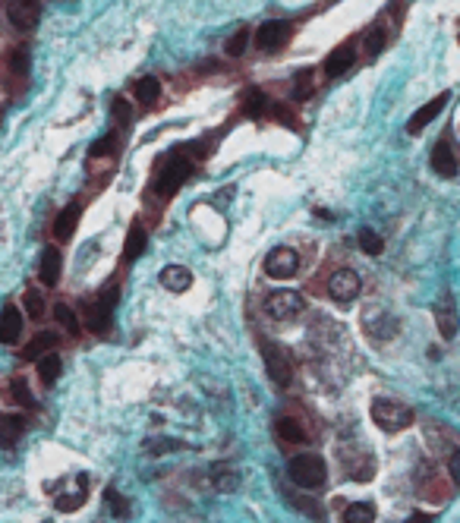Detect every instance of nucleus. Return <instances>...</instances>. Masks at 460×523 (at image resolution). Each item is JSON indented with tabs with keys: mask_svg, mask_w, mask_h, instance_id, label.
Here are the masks:
<instances>
[{
	"mask_svg": "<svg viewBox=\"0 0 460 523\" xmlns=\"http://www.w3.org/2000/svg\"><path fill=\"white\" fill-rule=\"evenodd\" d=\"M262 359H265V369H268L271 382L281 384V388H287L290 378H293V369H290L287 353H284L277 344H271V340H262Z\"/></svg>",
	"mask_w": 460,
	"mask_h": 523,
	"instance_id": "obj_5",
	"label": "nucleus"
},
{
	"mask_svg": "<svg viewBox=\"0 0 460 523\" xmlns=\"http://www.w3.org/2000/svg\"><path fill=\"white\" fill-rule=\"evenodd\" d=\"M208 476H211L214 489H221V491H233V489H237V482H239V473L233 470L227 460H218V463L208 466Z\"/></svg>",
	"mask_w": 460,
	"mask_h": 523,
	"instance_id": "obj_18",
	"label": "nucleus"
},
{
	"mask_svg": "<svg viewBox=\"0 0 460 523\" xmlns=\"http://www.w3.org/2000/svg\"><path fill=\"white\" fill-rule=\"evenodd\" d=\"M60 268H63V256L57 246H48L41 252V265H38V277H41L44 287H54L60 281Z\"/></svg>",
	"mask_w": 460,
	"mask_h": 523,
	"instance_id": "obj_11",
	"label": "nucleus"
},
{
	"mask_svg": "<svg viewBox=\"0 0 460 523\" xmlns=\"http://www.w3.org/2000/svg\"><path fill=\"white\" fill-rule=\"evenodd\" d=\"M447 101H451V95H447V92L435 95V98L428 101V104H422L419 111H416L413 117L407 120V132H413V136H416V132H422V130H426L428 123H432L435 117H438L441 111H445V104H447Z\"/></svg>",
	"mask_w": 460,
	"mask_h": 523,
	"instance_id": "obj_10",
	"label": "nucleus"
},
{
	"mask_svg": "<svg viewBox=\"0 0 460 523\" xmlns=\"http://www.w3.org/2000/svg\"><path fill=\"white\" fill-rule=\"evenodd\" d=\"M10 391H13V400H16L19 407L35 410V394L29 391V382H25V378H13V382H10Z\"/></svg>",
	"mask_w": 460,
	"mask_h": 523,
	"instance_id": "obj_29",
	"label": "nucleus"
},
{
	"mask_svg": "<svg viewBox=\"0 0 460 523\" xmlns=\"http://www.w3.org/2000/svg\"><path fill=\"white\" fill-rule=\"evenodd\" d=\"M353 60H356V54H353V44H340V48L331 50V57L325 60V76H328V79H334V76H344L347 69L353 67Z\"/></svg>",
	"mask_w": 460,
	"mask_h": 523,
	"instance_id": "obj_16",
	"label": "nucleus"
},
{
	"mask_svg": "<svg viewBox=\"0 0 460 523\" xmlns=\"http://www.w3.org/2000/svg\"><path fill=\"white\" fill-rule=\"evenodd\" d=\"M372 419H375V426L382 428V432L394 435L413 422V410L397 403V400H388V397H378V400L372 403Z\"/></svg>",
	"mask_w": 460,
	"mask_h": 523,
	"instance_id": "obj_2",
	"label": "nucleus"
},
{
	"mask_svg": "<svg viewBox=\"0 0 460 523\" xmlns=\"http://www.w3.org/2000/svg\"><path fill=\"white\" fill-rule=\"evenodd\" d=\"M359 290H363V281H359V274L350 271V268L334 271L331 281H328V293H331V300H337V302H353L359 296Z\"/></svg>",
	"mask_w": 460,
	"mask_h": 523,
	"instance_id": "obj_7",
	"label": "nucleus"
},
{
	"mask_svg": "<svg viewBox=\"0 0 460 523\" xmlns=\"http://www.w3.org/2000/svg\"><path fill=\"white\" fill-rule=\"evenodd\" d=\"M54 347H57L54 331H38L35 337L22 347V359H41V356H48V353H54Z\"/></svg>",
	"mask_w": 460,
	"mask_h": 523,
	"instance_id": "obj_17",
	"label": "nucleus"
},
{
	"mask_svg": "<svg viewBox=\"0 0 460 523\" xmlns=\"http://www.w3.org/2000/svg\"><path fill=\"white\" fill-rule=\"evenodd\" d=\"M145 246H148V233H145V227L142 224H132L130 233H126L123 258H126V262H136V258L145 252Z\"/></svg>",
	"mask_w": 460,
	"mask_h": 523,
	"instance_id": "obj_21",
	"label": "nucleus"
},
{
	"mask_svg": "<svg viewBox=\"0 0 460 523\" xmlns=\"http://www.w3.org/2000/svg\"><path fill=\"white\" fill-rule=\"evenodd\" d=\"M85 491H88V485H82L76 495H57V501H54V508L57 510H63V514H69V510H76L82 501H85Z\"/></svg>",
	"mask_w": 460,
	"mask_h": 523,
	"instance_id": "obj_34",
	"label": "nucleus"
},
{
	"mask_svg": "<svg viewBox=\"0 0 460 523\" xmlns=\"http://www.w3.org/2000/svg\"><path fill=\"white\" fill-rule=\"evenodd\" d=\"M447 473H451L454 485H457V489H460V451H454V454H451V463H447Z\"/></svg>",
	"mask_w": 460,
	"mask_h": 523,
	"instance_id": "obj_40",
	"label": "nucleus"
},
{
	"mask_svg": "<svg viewBox=\"0 0 460 523\" xmlns=\"http://www.w3.org/2000/svg\"><path fill=\"white\" fill-rule=\"evenodd\" d=\"M63 372V359L57 356V353H48V356L38 359V378H41L44 384H54L57 378H60Z\"/></svg>",
	"mask_w": 460,
	"mask_h": 523,
	"instance_id": "obj_23",
	"label": "nucleus"
},
{
	"mask_svg": "<svg viewBox=\"0 0 460 523\" xmlns=\"http://www.w3.org/2000/svg\"><path fill=\"white\" fill-rule=\"evenodd\" d=\"M54 319L60 321L69 334H79V319H76V312L67 306V302H54Z\"/></svg>",
	"mask_w": 460,
	"mask_h": 523,
	"instance_id": "obj_30",
	"label": "nucleus"
},
{
	"mask_svg": "<svg viewBox=\"0 0 460 523\" xmlns=\"http://www.w3.org/2000/svg\"><path fill=\"white\" fill-rule=\"evenodd\" d=\"M132 92H136V98L142 101V104H155L158 95H161V82H158L155 76H142V79L136 82V88H132Z\"/></svg>",
	"mask_w": 460,
	"mask_h": 523,
	"instance_id": "obj_25",
	"label": "nucleus"
},
{
	"mask_svg": "<svg viewBox=\"0 0 460 523\" xmlns=\"http://www.w3.org/2000/svg\"><path fill=\"white\" fill-rule=\"evenodd\" d=\"M290 29H293V25H290L287 19H268V22H262V25L256 29V44H258L262 50L281 48V44L290 38Z\"/></svg>",
	"mask_w": 460,
	"mask_h": 523,
	"instance_id": "obj_9",
	"label": "nucleus"
},
{
	"mask_svg": "<svg viewBox=\"0 0 460 523\" xmlns=\"http://www.w3.org/2000/svg\"><path fill=\"white\" fill-rule=\"evenodd\" d=\"M382 48H384V32L372 29L369 35H365V60H375V57L382 54Z\"/></svg>",
	"mask_w": 460,
	"mask_h": 523,
	"instance_id": "obj_36",
	"label": "nucleus"
},
{
	"mask_svg": "<svg viewBox=\"0 0 460 523\" xmlns=\"http://www.w3.org/2000/svg\"><path fill=\"white\" fill-rule=\"evenodd\" d=\"M290 479H293L300 489H321L328 479V466H325V457H319V454H296L293 460H290Z\"/></svg>",
	"mask_w": 460,
	"mask_h": 523,
	"instance_id": "obj_1",
	"label": "nucleus"
},
{
	"mask_svg": "<svg viewBox=\"0 0 460 523\" xmlns=\"http://www.w3.org/2000/svg\"><path fill=\"white\" fill-rule=\"evenodd\" d=\"M410 523H432V517H428V514H416Z\"/></svg>",
	"mask_w": 460,
	"mask_h": 523,
	"instance_id": "obj_42",
	"label": "nucleus"
},
{
	"mask_svg": "<svg viewBox=\"0 0 460 523\" xmlns=\"http://www.w3.org/2000/svg\"><path fill=\"white\" fill-rule=\"evenodd\" d=\"M104 501L111 504V514L117 517V520H123V517H130V498H123L117 489H104Z\"/></svg>",
	"mask_w": 460,
	"mask_h": 523,
	"instance_id": "obj_28",
	"label": "nucleus"
},
{
	"mask_svg": "<svg viewBox=\"0 0 460 523\" xmlns=\"http://www.w3.org/2000/svg\"><path fill=\"white\" fill-rule=\"evenodd\" d=\"M22 306H25V312H29L32 319H41V315H44V296L38 293V290L29 287L22 293Z\"/></svg>",
	"mask_w": 460,
	"mask_h": 523,
	"instance_id": "obj_32",
	"label": "nucleus"
},
{
	"mask_svg": "<svg viewBox=\"0 0 460 523\" xmlns=\"http://www.w3.org/2000/svg\"><path fill=\"white\" fill-rule=\"evenodd\" d=\"M277 435H281L284 441H290V445H300V441H306V432H302V426H300L296 419H290V416L277 419Z\"/></svg>",
	"mask_w": 460,
	"mask_h": 523,
	"instance_id": "obj_27",
	"label": "nucleus"
},
{
	"mask_svg": "<svg viewBox=\"0 0 460 523\" xmlns=\"http://www.w3.org/2000/svg\"><path fill=\"white\" fill-rule=\"evenodd\" d=\"M189 174H193V161H189V158H183V155L167 158V164L161 167V174L155 176V193L164 195V199H170V195H174L176 189L189 180Z\"/></svg>",
	"mask_w": 460,
	"mask_h": 523,
	"instance_id": "obj_3",
	"label": "nucleus"
},
{
	"mask_svg": "<svg viewBox=\"0 0 460 523\" xmlns=\"http://www.w3.org/2000/svg\"><path fill=\"white\" fill-rule=\"evenodd\" d=\"M113 117H117L120 123H130V111H126V101L123 98H113Z\"/></svg>",
	"mask_w": 460,
	"mask_h": 523,
	"instance_id": "obj_41",
	"label": "nucleus"
},
{
	"mask_svg": "<svg viewBox=\"0 0 460 523\" xmlns=\"http://www.w3.org/2000/svg\"><path fill=\"white\" fill-rule=\"evenodd\" d=\"M22 337V312L16 306H4L0 312V344H16Z\"/></svg>",
	"mask_w": 460,
	"mask_h": 523,
	"instance_id": "obj_14",
	"label": "nucleus"
},
{
	"mask_svg": "<svg viewBox=\"0 0 460 523\" xmlns=\"http://www.w3.org/2000/svg\"><path fill=\"white\" fill-rule=\"evenodd\" d=\"M359 246H363V252L365 256H382V237H378L375 230H372V227H363V230H359Z\"/></svg>",
	"mask_w": 460,
	"mask_h": 523,
	"instance_id": "obj_31",
	"label": "nucleus"
},
{
	"mask_svg": "<svg viewBox=\"0 0 460 523\" xmlns=\"http://www.w3.org/2000/svg\"><path fill=\"white\" fill-rule=\"evenodd\" d=\"M265 312L277 321H290L302 312V296L296 293V290H274V293H268V300H265Z\"/></svg>",
	"mask_w": 460,
	"mask_h": 523,
	"instance_id": "obj_4",
	"label": "nucleus"
},
{
	"mask_svg": "<svg viewBox=\"0 0 460 523\" xmlns=\"http://www.w3.org/2000/svg\"><path fill=\"white\" fill-rule=\"evenodd\" d=\"M312 92V69H302V73H296V85H293V98L302 101L306 95Z\"/></svg>",
	"mask_w": 460,
	"mask_h": 523,
	"instance_id": "obj_38",
	"label": "nucleus"
},
{
	"mask_svg": "<svg viewBox=\"0 0 460 523\" xmlns=\"http://www.w3.org/2000/svg\"><path fill=\"white\" fill-rule=\"evenodd\" d=\"M432 315H435V325H438L441 337L451 340L454 334H457V309H451L447 302H438V306L432 309Z\"/></svg>",
	"mask_w": 460,
	"mask_h": 523,
	"instance_id": "obj_22",
	"label": "nucleus"
},
{
	"mask_svg": "<svg viewBox=\"0 0 460 523\" xmlns=\"http://www.w3.org/2000/svg\"><path fill=\"white\" fill-rule=\"evenodd\" d=\"M117 287H111L107 293H101L95 302H88L85 309V325L92 328V331H104L107 325H111V315H113V306H117Z\"/></svg>",
	"mask_w": 460,
	"mask_h": 523,
	"instance_id": "obj_6",
	"label": "nucleus"
},
{
	"mask_svg": "<svg viewBox=\"0 0 460 523\" xmlns=\"http://www.w3.org/2000/svg\"><path fill=\"white\" fill-rule=\"evenodd\" d=\"M246 44H249V32L246 29H237V35L230 38V41H227V54L230 57H243V50H246Z\"/></svg>",
	"mask_w": 460,
	"mask_h": 523,
	"instance_id": "obj_37",
	"label": "nucleus"
},
{
	"mask_svg": "<svg viewBox=\"0 0 460 523\" xmlns=\"http://www.w3.org/2000/svg\"><path fill=\"white\" fill-rule=\"evenodd\" d=\"M145 454H155V457H161V454H167V451H180V441H174V438H151V441H145Z\"/></svg>",
	"mask_w": 460,
	"mask_h": 523,
	"instance_id": "obj_33",
	"label": "nucleus"
},
{
	"mask_svg": "<svg viewBox=\"0 0 460 523\" xmlns=\"http://www.w3.org/2000/svg\"><path fill=\"white\" fill-rule=\"evenodd\" d=\"M158 281L167 290H174V293H183V290L193 287V271H189L186 265H167V268H161Z\"/></svg>",
	"mask_w": 460,
	"mask_h": 523,
	"instance_id": "obj_15",
	"label": "nucleus"
},
{
	"mask_svg": "<svg viewBox=\"0 0 460 523\" xmlns=\"http://www.w3.org/2000/svg\"><path fill=\"white\" fill-rule=\"evenodd\" d=\"M340 523H375V508L369 501H356L350 508H344Z\"/></svg>",
	"mask_w": 460,
	"mask_h": 523,
	"instance_id": "obj_24",
	"label": "nucleus"
},
{
	"mask_svg": "<svg viewBox=\"0 0 460 523\" xmlns=\"http://www.w3.org/2000/svg\"><path fill=\"white\" fill-rule=\"evenodd\" d=\"M111 151H113V136H104V139H98V142H92L88 155H92V158H104V155H111Z\"/></svg>",
	"mask_w": 460,
	"mask_h": 523,
	"instance_id": "obj_39",
	"label": "nucleus"
},
{
	"mask_svg": "<svg viewBox=\"0 0 460 523\" xmlns=\"http://www.w3.org/2000/svg\"><path fill=\"white\" fill-rule=\"evenodd\" d=\"M265 111H268V98L258 88H249L243 95V113L246 117H265Z\"/></svg>",
	"mask_w": 460,
	"mask_h": 523,
	"instance_id": "obj_26",
	"label": "nucleus"
},
{
	"mask_svg": "<svg viewBox=\"0 0 460 523\" xmlns=\"http://www.w3.org/2000/svg\"><path fill=\"white\" fill-rule=\"evenodd\" d=\"M6 19H10L16 29L29 32V29H35V22L41 19V6L38 4H10L6 6Z\"/></svg>",
	"mask_w": 460,
	"mask_h": 523,
	"instance_id": "obj_13",
	"label": "nucleus"
},
{
	"mask_svg": "<svg viewBox=\"0 0 460 523\" xmlns=\"http://www.w3.org/2000/svg\"><path fill=\"white\" fill-rule=\"evenodd\" d=\"M44 523H50V520H44Z\"/></svg>",
	"mask_w": 460,
	"mask_h": 523,
	"instance_id": "obj_43",
	"label": "nucleus"
},
{
	"mask_svg": "<svg viewBox=\"0 0 460 523\" xmlns=\"http://www.w3.org/2000/svg\"><path fill=\"white\" fill-rule=\"evenodd\" d=\"M25 432V419L16 413H4L0 416V445L4 447H13Z\"/></svg>",
	"mask_w": 460,
	"mask_h": 523,
	"instance_id": "obj_19",
	"label": "nucleus"
},
{
	"mask_svg": "<svg viewBox=\"0 0 460 523\" xmlns=\"http://www.w3.org/2000/svg\"><path fill=\"white\" fill-rule=\"evenodd\" d=\"M79 199H73L67 208H63L60 214H57V221H54V233H57V239H69L73 237V230H76V221H79Z\"/></svg>",
	"mask_w": 460,
	"mask_h": 523,
	"instance_id": "obj_20",
	"label": "nucleus"
},
{
	"mask_svg": "<svg viewBox=\"0 0 460 523\" xmlns=\"http://www.w3.org/2000/svg\"><path fill=\"white\" fill-rule=\"evenodd\" d=\"M432 170L435 174H441V176H457V155L451 151V142L447 139H441L438 145L432 148Z\"/></svg>",
	"mask_w": 460,
	"mask_h": 523,
	"instance_id": "obj_12",
	"label": "nucleus"
},
{
	"mask_svg": "<svg viewBox=\"0 0 460 523\" xmlns=\"http://www.w3.org/2000/svg\"><path fill=\"white\" fill-rule=\"evenodd\" d=\"M29 67H32V60H29V48H16L10 54V69L16 76H29Z\"/></svg>",
	"mask_w": 460,
	"mask_h": 523,
	"instance_id": "obj_35",
	"label": "nucleus"
},
{
	"mask_svg": "<svg viewBox=\"0 0 460 523\" xmlns=\"http://www.w3.org/2000/svg\"><path fill=\"white\" fill-rule=\"evenodd\" d=\"M296 268H300V256L293 249H287V246H277V249H271L265 256V274L268 277L284 281V277L296 274Z\"/></svg>",
	"mask_w": 460,
	"mask_h": 523,
	"instance_id": "obj_8",
	"label": "nucleus"
}]
</instances>
